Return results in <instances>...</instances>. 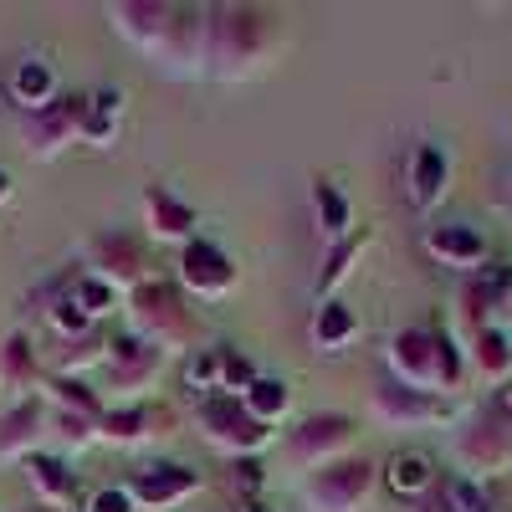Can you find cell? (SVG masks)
Instances as JSON below:
<instances>
[{"label":"cell","mask_w":512,"mask_h":512,"mask_svg":"<svg viewBox=\"0 0 512 512\" xmlns=\"http://www.w3.org/2000/svg\"><path fill=\"white\" fill-rule=\"evenodd\" d=\"M272 41V16L267 11H251V6H216V11H200V47L195 57L221 72V77H236V72H251L262 62Z\"/></svg>","instance_id":"cell-1"},{"label":"cell","mask_w":512,"mask_h":512,"mask_svg":"<svg viewBox=\"0 0 512 512\" xmlns=\"http://www.w3.org/2000/svg\"><path fill=\"white\" fill-rule=\"evenodd\" d=\"M390 369L420 395H446L461 384V354L441 328H405L390 344Z\"/></svg>","instance_id":"cell-2"},{"label":"cell","mask_w":512,"mask_h":512,"mask_svg":"<svg viewBox=\"0 0 512 512\" xmlns=\"http://www.w3.org/2000/svg\"><path fill=\"white\" fill-rule=\"evenodd\" d=\"M456 461H461V477H497L512 466V420L492 410H482L477 420H466L461 431H456Z\"/></svg>","instance_id":"cell-3"},{"label":"cell","mask_w":512,"mask_h":512,"mask_svg":"<svg viewBox=\"0 0 512 512\" xmlns=\"http://www.w3.org/2000/svg\"><path fill=\"white\" fill-rule=\"evenodd\" d=\"M369 492H374V466L354 461V456H338V461L318 466V477L308 482L303 497L313 512H359Z\"/></svg>","instance_id":"cell-4"},{"label":"cell","mask_w":512,"mask_h":512,"mask_svg":"<svg viewBox=\"0 0 512 512\" xmlns=\"http://www.w3.org/2000/svg\"><path fill=\"white\" fill-rule=\"evenodd\" d=\"M134 328H139L144 344H154V349L185 344L190 313H185V303H180V292L164 287V282H144V287L134 292Z\"/></svg>","instance_id":"cell-5"},{"label":"cell","mask_w":512,"mask_h":512,"mask_svg":"<svg viewBox=\"0 0 512 512\" xmlns=\"http://www.w3.org/2000/svg\"><path fill=\"white\" fill-rule=\"evenodd\" d=\"M200 431L205 441H216L231 456H251L256 446L267 441V425L251 420V410L236 395H216V400H200Z\"/></svg>","instance_id":"cell-6"},{"label":"cell","mask_w":512,"mask_h":512,"mask_svg":"<svg viewBox=\"0 0 512 512\" xmlns=\"http://www.w3.org/2000/svg\"><path fill=\"white\" fill-rule=\"evenodd\" d=\"M82 118H88V93H57L47 108L21 118V139L36 154H57L72 134H82Z\"/></svg>","instance_id":"cell-7"},{"label":"cell","mask_w":512,"mask_h":512,"mask_svg":"<svg viewBox=\"0 0 512 512\" xmlns=\"http://www.w3.org/2000/svg\"><path fill=\"white\" fill-rule=\"evenodd\" d=\"M349 441H354V420L349 415H308L287 436V456L297 466H328V461H338V451H344Z\"/></svg>","instance_id":"cell-8"},{"label":"cell","mask_w":512,"mask_h":512,"mask_svg":"<svg viewBox=\"0 0 512 512\" xmlns=\"http://www.w3.org/2000/svg\"><path fill=\"white\" fill-rule=\"evenodd\" d=\"M180 282L195 292V297H226L236 287V267H231V256L216 246V241H185L180 251Z\"/></svg>","instance_id":"cell-9"},{"label":"cell","mask_w":512,"mask_h":512,"mask_svg":"<svg viewBox=\"0 0 512 512\" xmlns=\"http://www.w3.org/2000/svg\"><path fill=\"white\" fill-rule=\"evenodd\" d=\"M374 415L384 425H436V420H451V405L441 395H420L400 379H384L374 390Z\"/></svg>","instance_id":"cell-10"},{"label":"cell","mask_w":512,"mask_h":512,"mask_svg":"<svg viewBox=\"0 0 512 512\" xmlns=\"http://www.w3.org/2000/svg\"><path fill=\"white\" fill-rule=\"evenodd\" d=\"M195 487H200V472H190V466H180V461H154L128 482V497L144 502V507H169V502L190 497Z\"/></svg>","instance_id":"cell-11"},{"label":"cell","mask_w":512,"mask_h":512,"mask_svg":"<svg viewBox=\"0 0 512 512\" xmlns=\"http://www.w3.org/2000/svg\"><path fill=\"white\" fill-rule=\"evenodd\" d=\"M425 251H431L441 267H456V272H477V267H487V241H482V231L461 226V221H451V226H431V231H425Z\"/></svg>","instance_id":"cell-12"},{"label":"cell","mask_w":512,"mask_h":512,"mask_svg":"<svg viewBox=\"0 0 512 512\" xmlns=\"http://www.w3.org/2000/svg\"><path fill=\"white\" fill-rule=\"evenodd\" d=\"M93 277H103L113 292L118 287H144V251L128 236H98L93 241Z\"/></svg>","instance_id":"cell-13"},{"label":"cell","mask_w":512,"mask_h":512,"mask_svg":"<svg viewBox=\"0 0 512 512\" xmlns=\"http://www.w3.org/2000/svg\"><path fill=\"white\" fill-rule=\"evenodd\" d=\"M446 180H451V159L441 144H420L415 159H410V205L415 210H431L441 195H446Z\"/></svg>","instance_id":"cell-14"},{"label":"cell","mask_w":512,"mask_h":512,"mask_svg":"<svg viewBox=\"0 0 512 512\" xmlns=\"http://www.w3.org/2000/svg\"><path fill=\"white\" fill-rule=\"evenodd\" d=\"M384 482H390L395 497H425L436 487V461L425 456V451H395L390 461H384Z\"/></svg>","instance_id":"cell-15"},{"label":"cell","mask_w":512,"mask_h":512,"mask_svg":"<svg viewBox=\"0 0 512 512\" xmlns=\"http://www.w3.org/2000/svg\"><path fill=\"white\" fill-rule=\"evenodd\" d=\"M144 216H149V231L154 236H169V241H185L195 231V210L185 200H175L169 190H159V185L144 190Z\"/></svg>","instance_id":"cell-16"},{"label":"cell","mask_w":512,"mask_h":512,"mask_svg":"<svg viewBox=\"0 0 512 512\" xmlns=\"http://www.w3.org/2000/svg\"><path fill=\"white\" fill-rule=\"evenodd\" d=\"M159 354H164V349L144 344L139 333L118 338V344H113V354H108V364H113V384H123V390H134V384H144V379L159 369Z\"/></svg>","instance_id":"cell-17"},{"label":"cell","mask_w":512,"mask_h":512,"mask_svg":"<svg viewBox=\"0 0 512 512\" xmlns=\"http://www.w3.org/2000/svg\"><path fill=\"white\" fill-rule=\"evenodd\" d=\"M47 431V405L21 400L6 420H0V456H31V441Z\"/></svg>","instance_id":"cell-18"},{"label":"cell","mask_w":512,"mask_h":512,"mask_svg":"<svg viewBox=\"0 0 512 512\" xmlns=\"http://www.w3.org/2000/svg\"><path fill=\"white\" fill-rule=\"evenodd\" d=\"M11 98L26 108V113H36V108H47L52 98H57V72H52V62H41V57H26L16 72H11Z\"/></svg>","instance_id":"cell-19"},{"label":"cell","mask_w":512,"mask_h":512,"mask_svg":"<svg viewBox=\"0 0 512 512\" xmlns=\"http://www.w3.org/2000/svg\"><path fill=\"white\" fill-rule=\"evenodd\" d=\"M26 477L41 492V502H72V492H77V477L67 472V461H57L47 451H31L26 456Z\"/></svg>","instance_id":"cell-20"},{"label":"cell","mask_w":512,"mask_h":512,"mask_svg":"<svg viewBox=\"0 0 512 512\" xmlns=\"http://www.w3.org/2000/svg\"><path fill=\"white\" fill-rule=\"evenodd\" d=\"M507 297H512V262H487V267H477L472 287H466V313L482 318L487 308L507 303Z\"/></svg>","instance_id":"cell-21"},{"label":"cell","mask_w":512,"mask_h":512,"mask_svg":"<svg viewBox=\"0 0 512 512\" xmlns=\"http://www.w3.org/2000/svg\"><path fill=\"white\" fill-rule=\"evenodd\" d=\"M354 338H359L354 308H344V303H323V308H318V318H313V344H318L323 354H338L344 344H354Z\"/></svg>","instance_id":"cell-22"},{"label":"cell","mask_w":512,"mask_h":512,"mask_svg":"<svg viewBox=\"0 0 512 512\" xmlns=\"http://www.w3.org/2000/svg\"><path fill=\"white\" fill-rule=\"evenodd\" d=\"M313 205H318V226L323 236L338 246V241H349V226H354V210H349V195L338 190V185H318L313 190Z\"/></svg>","instance_id":"cell-23"},{"label":"cell","mask_w":512,"mask_h":512,"mask_svg":"<svg viewBox=\"0 0 512 512\" xmlns=\"http://www.w3.org/2000/svg\"><path fill=\"white\" fill-rule=\"evenodd\" d=\"M118 113H123V93H118V88L88 93V118H82V139H88V144H108V139H113V128H118Z\"/></svg>","instance_id":"cell-24"},{"label":"cell","mask_w":512,"mask_h":512,"mask_svg":"<svg viewBox=\"0 0 512 512\" xmlns=\"http://www.w3.org/2000/svg\"><path fill=\"white\" fill-rule=\"evenodd\" d=\"M472 359H477V369H482L487 379H497V384L512 379V344H507V333L482 328V333L472 338Z\"/></svg>","instance_id":"cell-25"},{"label":"cell","mask_w":512,"mask_h":512,"mask_svg":"<svg viewBox=\"0 0 512 512\" xmlns=\"http://www.w3.org/2000/svg\"><path fill=\"white\" fill-rule=\"evenodd\" d=\"M287 400H292L287 384H282V379H262V374H256L251 390L241 395V405L251 410V420H262V425H272L277 415H287Z\"/></svg>","instance_id":"cell-26"},{"label":"cell","mask_w":512,"mask_h":512,"mask_svg":"<svg viewBox=\"0 0 512 512\" xmlns=\"http://www.w3.org/2000/svg\"><path fill=\"white\" fill-rule=\"evenodd\" d=\"M31 369H36V354H31V344H26L21 333H11L6 344H0V384H6V390H26Z\"/></svg>","instance_id":"cell-27"},{"label":"cell","mask_w":512,"mask_h":512,"mask_svg":"<svg viewBox=\"0 0 512 512\" xmlns=\"http://www.w3.org/2000/svg\"><path fill=\"white\" fill-rule=\"evenodd\" d=\"M52 405H57V410H72V415H82V420H93V425H103V410H98V400L88 395V384H82V379L57 374V379H52Z\"/></svg>","instance_id":"cell-28"},{"label":"cell","mask_w":512,"mask_h":512,"mask_svg":"<svg viewBox=\"0 0 512 512\" xmlns=\"http://www.w3.org/2000/svg\"><path fill=\"white\" fill-rule=\"evenodd\" d=\"M446 512H497V502H492V492L482 482L451 472L446 477Z\"/></svg>","instance_id":"cell-29"},{"label":"cell","mask_w":512,"mask_h":512,"mask_svg":"<svg viewBox=\"0 0 512 512\" xmlns=\"http://www.w3.org/2000/svg\"><path fill=\"white\" fill-rule=\"evenodd\" d=\"M221 364H226V349H200L185 364V384H190V390H200L205 400H216L221 395Z\"/></svg>","instance_id":"cell-30"},{"label":"cell","mask_w":512,"mask_h":512,"mask_svg":"<svg viewBox=\"0 0 512 512\" xmlns=\"http://www.w3.org/2000/svg\"><path fill=\"white\" fill-rule=\"evenodd\" d=\"M364 241H369V236L359 231V236H349V241H338V246L328 251V262H323V272H318V292H333L338 282L349 277V267L359 262V251H364Z\"/></svg>","instance_id":"cell-31"},{"label":"cell","mask_w":512,"mask_h":512,"mask_svg":"<svg viewBox=\"0 0 512 512\" xmlns=\"http://www.w3.org/2000/svg\"><path fill=\"white\" fill-rule=\"evenodd\" d=\"M149 420H154V415H149V405H128V410H108V415H103V436H108V441H139Z\"/></svg>","instance_id":"cell-32"},{"label":"cell","mask_w":512,"mask_h":512,"mask_svg":"<svg viewBox=\"0 0 512 512\" xmlns=\"http://www.w3.org/2000/svg\"><path fill=\"white\" fill-rule=\"evenodd\" d=\"M72 303L93 318V313H108V308L118 303V292H113L103 277H93V272H88V277H77V282H72Z\"/></svg>","instance_id":"cell-33"},{"label":"cell","mask_w":512,"mask_h":512,"mask_svg":"<svg viewBox=\"0 0 512 512\" xmlns=\"http://www.w3.org/2000/svg\"><path fill=\"white\" fill-rule=\"evenodd\" d=\"M231 487H241V497H262V461L236 456L231 461Z\"/></svg>","instance_id":"cell-34"},{"label":"cell","mask_w":512,"mask_h":512,"mask_svg":"<svg viewBox=\"0 0 512 512\" xmlns=\"http://www.w3.org/2000/svg\"><path fill=\"white\" fill-rule=\"evenodd\" d=\"M93 359H103V338H98V333H82L77 344H67V354H62V369L93 364Z\"/></svg>","instance_id":"cell-35"},{"label":"cell","mask_w":512,"mask_h":512,"mask_svg":"<svg viewBox=\"0 0 512 512\" xmlns=\"http://www.w3.org/2000/svg\"><path fill=\"white\" fill-rule=\"evenodd\" d=\"M139 502L128 497V487H103V492H93V502H88V512H134Z\"/></svg>","instance_id":"cell-36"},{"label":"cell","mask_w":512,"mask_h":512,"mask_svg":"<svg viewBox=\"0 0 512 512\" xmlns=\"http://www.w3.org/2000/svg\"><path fill=\"white\" fill-rule=\"evenodd\" d=\"M52 323H57L62 333H77V338L88 333V313H82V308L72 303V297H62V303L52 308Z\"/></svg>","instance_id":"cell-37"},{"label":"cell","mask_w":512,"mask_h":512,"mask_svg":"<svg viewBox=\"0 0 512 512\" xmlns=\"http://www.w3.org/2000/svg\"><path fill=\"white\" fill-rule=\"evenodd\" d=\"M497 415H507V420H512V379L497 390Z\"/></svg>","instance_id":"cell-38"},{"label":"cell","mask_w":512,"mask_h":512,"mask_svg":"<svg viewBox=\"0 0 512 512\" xmlns=\"http://www.w3.org/2000/svg\"><path fill=\"white\" fill-rule=\"evenodd\" d=\"M236 512H272L262 497H236Z\"/></svg>","instance_id":"cell-39"},{"label":"cell","mask_w":512,"mask_h":512,"mask_svg":"<svg viewBox=\"0 0 512 512\" xmlns=\"http://www.w3.org/2000/svg\"><path fill=\"white\" fill-rule=\"evenodd\" d=\"M11 195V175H6V169H0V200H6Z\"/></svg>","instance_id":"cell-40"}]
</instances>
